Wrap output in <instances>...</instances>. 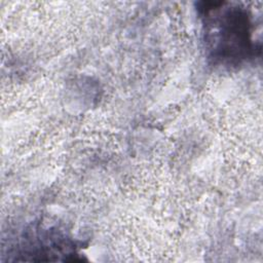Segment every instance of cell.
<instances>
[{"mask_svg": "<svg viewBox=\"0 0 263 263\" xmlns=\"http://www.w3.org/2000/svg\"><path fill=\"white\" fill-rule=\"evenodd\" d=\"M197 13L203 28V42L209 60L215 66L237 67L260 53L255 40V15L237 2L202 1Z\"/></svg>", "mask_w": 263, "mask_h": 263, "instance_id": "cell-1", "label": "cell"}]
</instances>
